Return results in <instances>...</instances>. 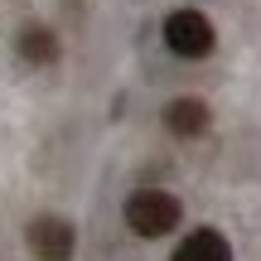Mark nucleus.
<instances>
[{"label":"nucleus","mask_w":261,"mask_h":261,"mask_svg":"<svg viewBox=\"0 0 261 261\" xmlns=\"http://www.w3.org/2000/svg\"><path fill=\"white\" fill-rule=\"evenodd\" d=\"M179 218H184V208H179V198L165 194V189H140L126 203V227L136 237H169L179 227Z\"/></svg>","instance_id":"f257e3e1"},{"label":"nucleus","mask_w":261,"mask_h":261,"mask_svg":"<svg viewBox=\"0 0 261 261\" xmlns=\"http://www.w3.org/2000/svg\"><path fill=\"white\" fill-rule=\"evenodd\" d=\"M160 34H165L169 54H179V58H208V54H213V44H218L213 19H208L203 10H174V15L165 19Z\"/></svg>","instance_id":"f03ea898"},{"label":"nucleus","mask_w":261,"mask_h":261,"mask_svg":"<svg viewBox=\"0 0 261 261\" xmlns=\"http://www.w3.org/2000/svg\"><path fill=\"white\" fill-rule=\"evenodd\" d=\"M24 242H29V252H34V261H73V252H77L73 223H63V218H54V213L34 218Z\"/></svg>","instance_id":"7ed1b4c3"},{"label":"nucleus","mask_w":261,"mask_h":261,"mask_svg":"<svg viewBox=\"0 0 261 261\" xmlns=\"http://www.w3.org/2000/svg\"><path fill=\"white\" fill-rule=\"evenodd\" d=\"M208 121H213V112H208V102H203V97H174V102L165 107V126L174 130L179 140L203 136Z\"/></svg>","instance_id":"20e7f679"},{"label":"nucleus","mask_w":261,"mask_h":261,"mask_svg":"<svg viewBox=\"0 0 261 261\" xmlns=\"http://www.w3.org/2000/svg\"><path fill=\"white\" fill-rule=\"evenodd\" d=\"M169 261H232V247H227V237L218 232V227H194V232L174 247Z\"/></svg>","instance_id":"39448f33"},{"label":"nucleus","mask_w":261,"mask_h":261,"mask_svg":"<svg viewBox=\"0 0 261 261\" xmlns=\"http://www.w3.org/2000/svg\"><path fill=\"white\" fill-rule=\"evenodd\" d=\"M19 58H24V63H34V68L58 63V39H54V29L24 24V29H19Z\"/></svg>","instance_id":"423d86ee"}]
</instances>
